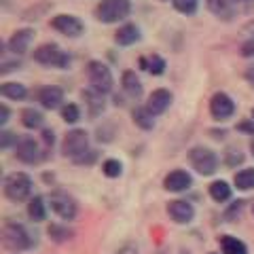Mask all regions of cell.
Here are the masks:
<instances>
[{"mask_svg": "<svg viewBox=\"0 0 254 254\" xmlns=\"http://www.w3.org/2000/svg\"><path fill=\"white\" fill-rule=\"evenodd\" d=\"M2 244L9 248L11 252H23L30 250L34 246V237L28 233V229L19 225V222L6 220L2 227Z\"/></svg>", "mask_w": 254, "mask_h": 254, "instance_id": "1", "label": "cell"}, {"mask_svg": "<svg viewBox=\"0 0 254 254\" xmlns=\"http://www.w3.org/2000/svg\"><path fill=\"white\" fill-rule=\"evenodd\" d=\"M131 11L129 0H100L95 6V19L102 23H119Z\"/></svg>", "mask_w": 254, "mask_h": 254, "instance_id": "2", "label": "cell"}, {"mask_svg": "<svg viewBox=\"0 0 254 254\" xmlns=\"http://www.w3.org/2000/svg\"><path fill=\"white\" fill-rule=\"evenodd\" d=\"M32 58H34L36 64H41V66H55V68L70 66V55L55 43H45L41 47H36Z\"/></svg>", "mask_w": 254, "mask_h": 254, "instance_id": "3", "label": "cell"}, {"mask_svg": "<svg viewBox=\"0 0 254 254\" xmlns=\"http://www.w3.org/2000/svg\"><path fill=\"white\" fill-rule=\"evenodd\" d=\"M87 78H89V85L91 89H95L98 93L106 95L113 91V72H110V68L106 64H102L100 60H91L87 64Z\"/></svg>", "mask_w": 254, "mask_h": 254, "instance_id": "4", "label": "cell"}, {"mask_svg": "<svg viewBox=\"0 0 254 254\" xmlns=\"http://www.w3.org/2000/svg\"><path fill=\"white\" fill-rule=\"evenodd\" d=\"M4 195L11 201H26L32 195V178L23 172H13L4 178Z\"/></svg>", "mask_w": 254, "mask_h": 254, "instance_id": "5", "label": "cell"}, {"mask_svg": "<svg viewBox=\"0 0 254 254\" xmlns=\"http://www.w3.org/2000/svg\"><path fill=\"white\" fill-rule=\"evenodd\" d=\"M89 150V136L85 129H70L62 142V153L64 157H70L72 161L81 159Z\"/></svg>", "mask_w": 254, "mask_h": 254, "instance_id": "6", "label": "cell"}, {"mask_svg": "<svg viewBox=\"0 0 254 254\" xmlns=\"http://www.w3.org/2000/svg\"><path fill=\"white\" fill-rule=\"evenodd\" d=\"M189 161L193 165V170L197 174H201V176H212L214 172L218 168V157L214 150L205 148V146H195L190 148L189 153Z\"/></svg>", "mask_w": 254, "mask_h": 254, "instance_id": "7", "label": "cell"}, {"mask_svg": "<svg viewBox=\"0 0 254 254\" xmlns=\"http://www.w3.org/2000/svg\"><path fill=\"white\" fill-rule=\"evenodd\" d=\"M49 205L62 220H74L76 218L78 205H76V201L72 199V197H70L68 193H64V190H55V193H51Z\"/></svg>", "mask_w": 254, "mask_h": 254, "instance_id": "8", "label": "cell"}, {"mask_svg": "<svg viewBox=\"0 0 254 254\" xmlns=\"http://www.w3.org/2000/svg\"><path fill=\"white\" fill-rule=\"evenodd\" d=\"M51 28L58 30L60 34L68 36V38H78V36H81L83 32H85L83 21L78 19L76 15H66V13L55 15V17L51 19Z\"/></svg>", "mask_w": 254, "mask_h": 254, "instance_id": "9", "label": "cell"}, {"mask_svg": "<svg viewBox=\"0 0 254 254\" xmlns=\"http://www.w3.org/2000/svg\"><path fill=\"white\" fill-rule=\"evenodd\" d=\"M235 113V102L231 100V95H227L225 91H218L212 95L210 100V115L216 121H227Z\"/></svg>", "mask_w": 254, "mask_h": 254, "instance_id": "10", "label": "cell"}, {"mask_svg": "<svg viewBox=\"0 0 254 254\" xmlns=\"http://www.w3.org/2000/svg\"><path fill=\"white\" fill-rule=\"evenodd\" d=\"M15 157L19 159L21 163H28V165H34L41 161V148H38V142L34 138H21L17 144H15Z\"/></svg>", "mask_w": 254, "mask_h": 254, "instance_id": "11", "label": "cell"}, {"mask_svg": "<svg viewBox=\"0 0 254 254\" xmlns=\"http://www.w3.org/2000/svg\"><path fill=\"white\" fill-rule=\"evenodd\" d=\"M168 214L176 225H189L195 218V208L193 203H189L185 199H174L168 203Z\"/></svg>", "mask_w": 254, "mask_h": 254, "instance_id": "12", "label": "cell"}, {"mask_svg": "<svg viewBox=\"0 0 254 254\" xmlns=\"http://www.w3.org/2000/svg\"><path fill=\"white\" fill-rule=\"evenodd\" d=\"M32 41H34V30L21 28V30H15L11 34V38L6 41V47H9V51L13 55H23L30 49Z\"/></svg>", "mask_w": 254, "mask_h": 254, "instance_id": "13", "label": "cell"}, {"mask_svg": "<svg viewBox=\"0 0 254 254\" xmlns=\"http://www.w3.org/2000/svg\"><path fill=\"white\" fill-rule=\"evenodd\" d=\"M190 185H193V178L185 170H174L163 178V189L172 190V193H182V190L190 189Z\"/></svg>", "mask_w": 254, "mask_h": 254, "instance_id": "14", "label": "cell"}, {"mask_svg": "<svg viewBox=\"0 0 254 254\" xmlns=\"http://www.w3.org/2000/svg\"><path fill=\"white\" fill-rule=\"evenodd\" d=\"M172 100L174 95L168 91V89H155L153 93L148 95V102H146V108L150 110V115L157 117V115H163L165 110H168L172 106Z\"/></svg>", "mask_w": 254, "mask_h": 254, "instance_id": "15", "label": "cell"}, {"mask_svg": "<svg viewBox=\"0 0 254 254\" xmlns=\"http://www.w3.org/2000/svg\"><path fill=\"white\" fill-rule=\"evenodd\" d=\"M38 102H41V106L47 110L62 108L64 106V91L55 85L41 87V89H38Z\"/></svg>", "mask_w": 254, "mask_h": 254, "instance_id": "16", "label": "cell"}, {"mask_svg": "<svg viewBox=\"0 0 254 254\" xmlns=\"http://www.w3.org/2000/svg\"><path fill=\"white\" fill-rule=\"evenodd\" d=\"M83 100L87 104V113H89V117H100L102 113H104V108H106L104 95L98 93L95 89H85L83 91Z\"/></svg>", "mask_w": 254, "mask_h": 254, "instance_id": "17", "label": "cell"}, {"mask_svg": "<svg viewBox=\"0 0 254 254\" xmlns=\"http://www.w3.org/2000/svg\"><path fill=\"white\" fill-rule=\"evenodd\" d=\"M138 41H140V28L133 26V23H125V26L119 28L117 34H115V43L121 45V47H129Z\"/></svg>", "mask_w": 254, "mask_h": 254, "instance_id": "18", "label": "cell"}, {"mask_svg": "<svg viewBox=\"0 0 254 254\" xmlns=\"http://www.w3.org/2000/svg\"><path fill=\"white\" fill-rule=\"evenodd\" d=\"M121 85H123V91L129 95V98H140L142 95V81L133 70H125L121 74Z\"/></svg>", "mask_w": 254, "mask_h": 254, "instance_id": "19", "label": "cell"}, {"mask_svg": "<svg viewBox=\"0 0 254 254\" xmlns=\"http://www.w3.org/2000/svg\"><path fill=\"white\" fill-rule=\"evenodd\" d=\"M205 6H208V11L216 15L218 19L229 21V19L233 17V4H231V0H205Z\"/></svg>", "mask_w": 254, "mask_h": 254, "instance_id": "20", "label": "cell"}, {"mask_svg": "<svg viewBox=\"0 0 254 254\" xmlns=\"http://www.w3.org/2000/svg\"><path fill=\"white\" fill-rule=\"evenodd\" d=\"M28 216H30V220H34V222H43V220L47 218V203H45V197H41V195L30 197Z\"/></svg>", "mask_w": 254, "mask_h": 254, "instance_id": "21", "label": "cell"}, {"mask_svg": "<svg viewBox=\"0 0 254 254\" xmlns=\"http://www.w3.org/2000/svg\"><path fill=\"white\" fill-rule=\"evenodd\" d=\"M43 123H45V117L41 110H36V108L21 110V125L26 127V129H41Z\"/></svg>", "mask_w": 254, "mask_h": 254, "instance_id": "22", "label": "cell"}, {"mask_svg": "<svg viewBox=\"0 0 254 254\" xmlns=\"http://www.w3.org/2000/svg\"><path fill=\"white\" fill-rule=\"evenodd\" d=\"M131 119H133V123H136L140 129H144V131H148V129H153L155 127V117L150 115V110L146 106L133 108L131 110Z\"/></svg>", "mask_w": 254, "mask_h": 254, "instance_id": "23", "label": "cell"}, {"mask_svg": "<svg viewBox=\"0 0 254 254\" xmlns=\"http://www.w3.org/2000/svg\"><path fill=\"white\" fill-rule=\"evenodd\" d=\"M220 248H222V254H248V246L233 235H222Z\"/></svg>", "mask_w": 254, "mask_h": 254, "instance_id": "24", "label": "cell"}, {"mask_svg": "<svg viewBox=\"0 0 254 254\" xmlns=\"http://www.w3.org/2000/svg\"><path fill=\"white\" fill-rule=\"evenodd\" d=\"M210 197L216 203H225L231 199V187H229V182L225 180H214L210 185Z\"/></svg>", "mask_w": 254, "mask_h": 254, "instance_id": "25", "label": "cell"}, {"mask_svg": "<svg viewBox=\"0 0 254 254\" xmlns=\"http://www.w3.org/2000/svg\"><path fill=\"white\" fill-rule=\"evenodd\" d=\"M140 66L144 70H148L150 74H155V76H161L165 72V60L161 58V55H157V53L148 55V58H142Z\"/></svg>", "mask_w": 254, "mask_h": 254, "instance_id": "26", "label": "cell"}, {"mask_svg": "<svg viewBox=\"0 0 254 254\" xmlns=\"http://www.w3.org/2000/svg\"><path fill=\"white\" fill-rule=\"evenodd\" d=\"M0 93H2V98H6V100L19 102L28 95V89H26V85H21V83H2Z\"/></svg>", "mask_w": 254, "mask_h": 254, "instance_id": "27", "label": "cell"}, {"mask_svg": "<svg viewBox=\"0 0 254 254\" xmlns=\"http://www.w3.org/2000/svg\"><path fill=\"white\" fill-rule=\"evenodd\" d=\"M235 187L240 190H250L254 189V168H246V170H240L235 174Z\"/></svg>", "mask_w": 254, "mask_h": 254, "instance_id": "28", "label": "cell"}, {"mask_svg": "<svg viewBox=\"0 0 254 254\" xmlns=\"http://www.w3.org/2000/svg\"><path fill=\"white\" fill-rule=\"evenodd\" d=\"M47 233H49V237L53 242H58V244H62V242H68L70 237H72V231H70L68 227H62V225H49V229H47Z\"/></svg>", "mask_w": 254, "mask_h": 254, "instance_id": "29", "label": "cell"}, {"mask_svg": "<svg viewBox=\"0 0 254 254\" xmlns=\"http://www.w3.org/2000/svg\"><path fill=\"white\" fill-rule=\"evenodd\" d=\"M121 172H123V165H121L119 159H106V161L102 163V174L108 176V178H119Z\"/></svg>", "mask_w": 254, "mask_h": 254, "instance_id": "30", "label": "cell"}, {"mask_svg": "<svg viewBox=\"0 0 254 254\" xmlns=\"http://www.w3.org/2000/svg\"><path fill=\"white\" fill-rule=\"evenodd\" d=\"M62 119L66 123H76L78 119H81V110H78V106L76 104H64L62 106Z\"/></svg>", "mask_w": 254, "mask_h": 254, "instance_id": "31", "label": "cell"}, {"mask_svg": "<svg viewBox=\"0 0 254 254\" xmlns=\"http://www.w3.org/2000/svg\"><path fill=\"white\" fill-rule=\"evenodd\" d=\"M197 6H199V0H174V9L182 15H193Z\"/></svg>", "mask_w": 254, "mask_h": 254, "instance_id": "32", "label": "cell"}, {"mask_svg": "<svg viewBox=\"0 0 254 254\" xmlns=\"http://www.w3.org/2000/svg\"><path fill=\"white\" fill-rule=\"evenodd\" d=\"M242 210H244V201H242V199L233 201L231 205H229V210L225 212V220H227V222L237 220V218H240V214H242Z\"/></svg>", "mask_w": 254, "mask_h": 254, "instance_id": "33", "label": "cell"}, {"mask_svg": "<svg viewBox=\"0 0 254 254\" xmlns=\"http://www.w3.org/2000/svg\"><path fill=\"white\" fill-rule=\"evenodd\" d=\"M227 165L229 168H235V165H240L242 161H244V155H242V150L240 148H229L227 150Z\"/></svg>", "mask_w": 254, "mask_h": 254, "instance_id": "34", "label": "cell"}, {"mask_svg": "<svg viewBox=\"0 0 254 254\" xmlns=\"http://www.w3.org/2000/svg\"><path fill=\"white\" fill-rule=\"evenodd\" d=\"M17 136L13 131H0V148H9L11 144H17Z\"/></svg>", "mask_w": 254, "mask_h": 254, "instance_id": "35", "label": "cell"}, {"mask_svg": "<svg viewBox=\"0 0 254 254\" xmlns=\"http://www.w3.org/2000/svg\"><path fill=\"white\" fill-rule=\"evenodd\" d=\"M49 2H43L41 6H38V9H34V6H32V9L30 11H26V13H23V19H38V15H41V11H47V9H49Z\"/></svg>", "mask_w": 254, "mask_h": 254, "instance_id": "36", "label": "cell"}, {"mask_svg": "<svg viewBox=\"0 0 254 254\" xmlns=\"http://www.w3.org/2000/svg\"><path fill=\"white\" fill-rule=\"evenodd\" d=\"M21 62L19 60H13V62H2V66H0V74H9L13 70H19Z\"/></svg>", "mask_w": 254, "mask_h": 254, "instance_id": "37", "label": "cell"}, {"mask_svg": "<svg viewBox=\"0 0 254 254\" xmlns=\"http://www.w3.org/2000/svg\"><path fill=\"white\" fill-rule=\"evenodd\" d=\"M95 157H98V153H95V150H87V153H85L81 159H76L74 163H78V165H89V163L95 161Z\"/></svg>", "mask_w": 254, "mask_h": 254, "instance_id": "38", "label": "cell"}, {"mask_svg": "<svg viewBox=\"0 0 254 254\" xmlns=\"http://www.w3.org/2000/svg\"><path fill=\"white\" fill-rule=\"evenodd\" d=\"M242 55L244 58H254V38H248V41L242 45Z\"/></svg>", "mask_w": 254, "mask_h": 254, "instance_id": "39", "label": "cell"}, {"mask_svg": "<svg viewBox=\"0 0 254 254\" xmlns=\"http://www.w3.org/2000/svg\"><path fill=\"white\" fill-rule=\"evenodd\" d=\"M43 142H45L47 148H51L55 144V133H53V129H43Z\"/></svg>", "mask_w": 254, "mask_h": 254, "instance_id": "40", "label": "cell"}, {"mask_svg": "<svg viewBox=\"0 0 254 254\" xmlns=\"http://www.w3.org/2000/svg\"><path fill=\"white\" fill-rule=\"evenodd\" d=\"M237 129H240V131H248V133H252V136H254V119H252V121H242L240 125H237Z\"/></svg>", "mask_w": 254, "mask_h": 254, "instance_id": "41", "label": "cell"}, {"mask_svg": "<svg viewBox=\"0 0 254 254\" xmlns=\"http://www.w3.org/2000/svg\"><path fill=\"white\" fill-rule=\"evenodd\" d=\"M117 254H138V248L133 244H125V246H121V248L117 250Z\"/></svg>", "mask_w": 254, "mask_h": 254, "instance_id": "42", "label": "cell"}, {"mask_svg": "<svg viewBox=\"0 0 254 254\" xmlns=\"http://www.w3.org/2000/svg\"><path fill=\"white\" fill-rule=\"evenodd\" d=\"M244 76H246V81H248V85H250L252 89H254V64H252V66H248V68H246Z\"/></svg>", "mask_w": 254, "mask_h": 254, "instance_id": "43", "label": "cell"}, {"mask_svg": "<svg viewBox=\"0 0 254 254\" xmlns=\"http://www.w3.org/2000/svg\"><path fill=\"white\" fill-rule=\"evenodd\" d=\"M9 117H11L9 108H6L4 104H0V125H4L6 121H9Z\"/></svg>", "mask_w": 254, "mask_h": 254, "instance_id": "44", "label": "cell"}, {"mask_svg": "<svg viewBox=\"0 0 254 254\" xmlns=\"http://www.w3.org/2000/svg\"><path fill=\"white\" fill-rule=\"evenodd\" d=\"M244 30H246V32H248V34H250V38H254V21H250V23H248V26H246Z\"/></svg>", "mask_w": 254, "mask_h": 254, "instance_id": "45", "label": "cell"}, {"mask_svg": "<svg viewBox=\"0 0 254 254\" xmlns=\"http://www.w3.org/2000/svg\"><path fill=\"white\" fill-rule=\"evenodd\" d=\"M250 150H252V155H254V140L250 142Z\"/></svg>", "mask_w": 254, "mask_h": 254, "instance_id": "46", "label": "cell"}, {"mask_svg": "<svg viewBox=\"0 0 254 254\" xmlns=\"http://www.w3.org/2000/svg\"><path fill=\"white\" fill-rule=\"evenodd\" d=\"M235 2H244V0H235Z\"/></svg>", "mask_w": 254, "mask_h": 254, "instance_id": "47", "label": "cell"}, {"mask_svg": "<svg viewBox=\"0 0 254 254\" xmlns=\"http://www.w3.org/2000/svg\"><path fill=\"white\" fill-rule=\"evenodd\" d=\"M252 119H254V108H252Z\"/></svg>", "mask_w": 254, "mask_h": 254, "instance_id": "48", "label": "cell"}, {"mask_svg": "<svg viewBox=\"0 0 254 254\" xmlns=\"http://www.w3.org/2000/svg\"><path fill=\"white\" fill-rule=\"evenodd\" d=\"M210 254H218V252H210Z\"/></svg>", "mask_w": 254, "mask_h": 254, "instance_id": "49", "label": "cell"}]
</instances>
